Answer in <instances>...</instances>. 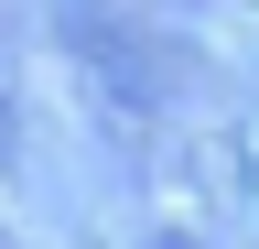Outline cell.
<instances>
[{"mask_svg":"<svg viewBox=\"0 0 259 249\" xmlns=\"http://www.w3.org/2000/svg\"><path fill=\"white\" fill-rule=\"evenodd\" d=\"M151 249H194V238H151Z\"/></svg>","mask_w":259,"mask_h":249,"instance_id":"cell-2","label":"cell"},{"mask_svg":"<svg viewBox=\"0 0 259 249\" xmlns=\"http://www.w3.org/2000/svg\"><path fill=\"white\" fill-rule=\"evenodd\" d=\"M11 141H22V119H11V76H0V163H11Z\"/></svg>","mask_w":259,"mask_h":249,"instance_id":"cell-1","label":"cell"}]
</instances>
